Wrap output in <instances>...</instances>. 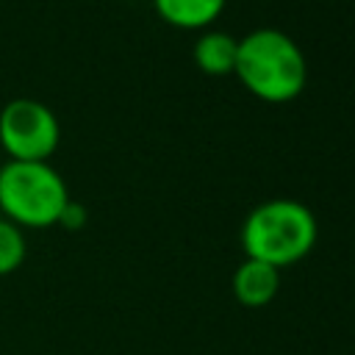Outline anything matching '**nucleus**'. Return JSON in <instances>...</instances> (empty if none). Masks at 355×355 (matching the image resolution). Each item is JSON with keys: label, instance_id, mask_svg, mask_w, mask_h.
I'll return each mask as SVG.
<instances>
[{"label": "nucleus", "instance_id": "obj_9", "mask_svg": "<svg viewBox=\"0 0 355 355\" xmlns=\"http://www.w3.org/2000/svg\"><path fill=\"white\" fill-rule=\"evenodd\" d=\"M86 219H89L86 208H83L78 200H69V202L64 205L61 216H58V225H61V227H67V230H80V227L86 225Z\"/></svg>", "mask_w": 355, "mask_h": 355}, {"label": "nucleus", "instance_id": "obj_2", "mask_svg": "<svg viewBox=\"0 0 355 355\" xmlns=\"http://www.w3.org/2000/svg\"><path fill=\"white\" fill-rule=\"evenodd\" d=\"M319 236L316 216L300 200H266L255 205L241 225V247L247 258L275 269L291 266L311 255Z\"/></svg>", "mask_w": 355, "mask_h": 355}, {"label": "nucleus", "instance_id": "obj_3", "mask_svg": "<svg viewBox=\"0 0 355 355\" xmlns=\"http://www.w3.org/2000/svg\"><path fill=\"white\" fill-rule=\"evenodd\" d=\"M69 189L50 161H6L0 166V211L17 227L44 230L58 225Z\"/></svg>", "mask_w": 355, "mask_h": 355}, {"label": "nucleus", "instance_id": "obj_5", "mask_svg": "<svg viewBox=\"0 0 355 355\" xmlns=\"http://www.w3.org/2000/svg\"><path fill=\"white\" fill-rule=\"evenodd\" d=\"M230 288H233V297H236L239 305L263 308L277 297L280 269H275L263 261H255V258H244L233 272Z\"/></svg>", "mask_w": 355, "mask_h": 355}, {"label": "nucleus", "instance_id": "obj_4", "mask_svg": "<svg viewBox=\"0 0 355 355\" xmlns=\"http://www.w3.org/2000/svg\"><path fill=\"white\" fill-rule=\"evenodd\" d=\"M58 141V116L42 100L14 97L0 108V147L11 161H50Z\"/></svg>", "mask_w": 355, "mask_h": 355}, {"label": "nucleus", "instance_id": "obj_7", "mask_svg": "<svg viewBox=\"0 0 355 355\" xmlns=\"http://www.w3.org/2000/svg\"><path fill=\"white\" fill-rule=\"evenodd\" d=\"M227 0H153L158 17L180 31H202L219 19Z\"/></svg>", "mask_w": 355, "mask_h": 355}, {"label": "nucleus", "instance_id": "obj_1", "mask_svg": "<svg viewBox=\"0 0 355 355\" xmlns=\"http://www.w3.org/2000/svg\"><path fill=\"white\" fill-rule=\"evenodd\" d=\"M233 75L252 97L280 105L297 100L308 86V61L288 33L258 28L239 39Z\"/></svg>", "mask_w": 355, "mask_h": 355}, {"label": "nucleus", "instance_id": "obj_8", "mask_svg": "<svg viewBox=\"0 0 355 355\" xmlns=\"http://www.w3.org/2000/svg\"><path fill=\"white\" fill-rule=\"evenodd\" d=\"M25 255H28V241H25L22 227H17L6 216H0V277L17 272L25 261Z\"/></svg>", "mask_w": 355, "mask_h": 355}, {"label": "nucleus", "instance_id": "obj_6", "mask_svg": "<svg viewBox=\"0 0 355 355\" xmlns=\"http://www.w3.org/2000/svg\"><path fill=\"white\" fill-rule=\"evenodd\" d=\"M191 55H194V64L200 67V72H205L211 78L233 75L236 55H239V39L230 33H222V31H205L194 42Z\"/></svg>", "mask_w": 355, "mask_h": 355}]
</instances>
